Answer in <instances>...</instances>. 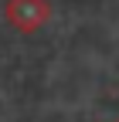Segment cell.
<instances>
[{
	"mask_svg": "<svg viewBox=\"0 0 119 122\" xmlns=\"http://www.w3.org/2000/svg\"><path fill=\"white\" fill-rule=\"evenodd\" d=\"M4 17L17 34H38L51 20V4L48 0H7Z\"/></svg>",
	"mask_w": 119,
	"mask_h": 122,
	"instance_id": "6da1fadb",
	"label": "cell"
},
{
	"mask_svg": "<svg viewBox=\"0 0 119 122\" xmlns=\"http://www.w3.org/2000/svg\"><path fill=\"white\" fill-rule=\"evenodd\" d=\"M116 122H119V119H116Z\"/></svg>",
	"mask_w": 119,
	"mask_h": 122,
	"instance_id": "7a4b0ae2",
	"label": "cell"
}]
</instances>
